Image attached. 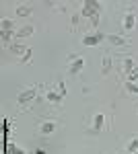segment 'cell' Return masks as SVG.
<instances>
[{
  "label": "cell",
  "instance_id": "cell-9",
  "mask_svg": "<svg viewBox=\"0 0 138 154\" xmlns=\"http://www.w3.org/2000/svg\"><path fill=\"white\" fill-rule=\"evenodd\" d=\"M109 70H111V58L105 54V56H103V62H101V72H103V74H107Z\"/></svg>",
  "mask_w": 138,
  "mask_h": 154
},
{
  "label": "cell",
  "instance_id": "cell-18",
  "mask_svg": "<svg viewBox=\"0 0 138 154\" xmlns=\"http://www.w3.org/2000/svg\"><path fill=\"white\" fill-rule=\"evenodd\" d=\"M8 49H11L12 54H23V56H25V51H27L23 45H8Z\"/></svg>",
  "mask_w": 138,
  "mask_h": 154
},
{
  "label": "cell",
  "instance_id": "cell-17",
  "mask_svg": "<svg viewBox=\"0 0 138 154\" xmlns=\"http://www.w3.org/2000/svg\"><path fill=\"white\" fill-rule=\"evenodd\" d=\"M11 39H12V31H2V43L4 45H8Z\"/></svg>",
  "mask_w": 138,
  "mask_h": 154
},
{
  "label": "cell",
  "instance_id": "cell-3",
  "mask_svg": "<svg viewBox=\"0 0 138 154\" xmlns=\"http://www.w3.org/2000/svg\"><path fill=\"white\" fill-rule=\"evenodd\" d=\"M105 39H107V43L117 45V48H124V45H128V39H126V37H122V35H107Z\"/></svg>",
  "mask_w": 138,
  "mask_h": 154
},
{
  "label": "cell",
  "instance_id": "cell-14",
  "mask_svg": "<svg viewBox=\"0 0 138 154\" xmlns=\"http://www.w3.org/2000/svg\"><path fill=\"white\" fill-rule=\"evenodd\" d=\"M6 152H8V154H25V150L17 148L14 144H8V146H6Z\"/></svg>",
  "mask_w": 138,
  "mask_h": 154
},
{
  "label": "cell",
  "instance_id": "cell-13",
  "mask_svg": "<svg viewBox=\"0 0 138 154\" xmlns=\"http://www.w3.org/2000/svg\"><path fill=\"white\" fill-rule=\"evenodd\" d=\"M124 88H126L130 95H138V86L134 82H126V84H124Z\"/></svg>",
  "mask_w": 138,
  "mask_h": 154
},
{
  "label": "cell",
  "instance_id": "cell-7",
  "mask_svg": "<svg viewBox=\"0 0 138 154\" xmlns=\"http://www.w3.org/2000/svg\"><path fill=\"white\" fill-rule=\"evenodd\" d=\"M134 25H136V17H134V12H128L126 17H124V27H126V29H134Z\"/></svg>",
  "mask_w": 138,
  "mask_h": 154
},
{
  "label": "cell",
  "instance_id": "cell-21",
  "mask_svg": "<svg viewBox=\"0 0 138 154\" xmlns=\"http://www.w3.org/2000/svg\"><path fill=\"white\" fill-rule=\"evenodd\" d=\"M58 88H60V95H62V97L66 95V84H64V82H60V84H58Z\"/></svg>",
  "mask_w": 138,
  "mask_h": 154
},
{
  "label": "cell",
  "instance_id": "cell-6",
  "mask_svg": "<svg viewBox=\"0 0 138 154\" xmlns=\"http://www.w3.org/2000/svg\"><path fill=\"white\" fill-rule=\"evenodd\" d=\"M82 66H85V60L82 58H79V60H74V62H72V64H70V74H79V72L82 70Z\"/></svg>",
  "mask_w": 138,
  "mask_h": 154
},
{
  "label": "cell",
  "instance_id": "cell-15",
  "mask_svg": "<svg viewBox=\"0 0 138 154\" xmlns=\"http://www.w3.org/2000/svg\"><path fill=\"white\" fill-rule=\"evenodd\" d=\"M17 14H19V17H29V14H31V8H29V6H19V8H17Z\"/></svg>",
  "mask_w": 138,
  "mask_h": 154
},
{
  "label": "cell",
  "instance_id": "cell-10",
  "mask_svg": "<svg viewBox=\"0 0 138 154\" xmlns=\"http://www.w3.org/2000/svg\"><path fill=\"white\" fill-rule=\"evenodd\" d=\"M103 123H105V117L101 115V113H97L95 115V119H93V125H95V131H99L101 128H103Z\"/></svg>",
  "mask_w": 138,
  "mask_h": 154
},
{
  "label": "cell",
  "instance_id": "cell-22",
  "mask_svg": "<svg viewBox=\"0 0 138 154\" xmlns=\"http://www.w3.org/2000/svg\"><path fill=\"white\" fill-rule=\"evenodd\" d=\"M91 23H93V25H99V14H95V17H93Z\"/></svg>",
  "mask_w": 138,
  "mask_h": 154
},
{
  "label": "cell",
  "instance_id": "cell-23",
  "mask_svg": "<svg viewBox=\"0 0 138 154\" xmlns=\"http://www.w3.org/2000/svg\"><path fill=\"white\" fill-rule=\"evenodd\" d=\"M35 154H46V150H41V148H37V150H35Z\"/></svg>",
  "mask_w": 138,
  "mask_h": 154
},
{
  "label": "cell",
  "instance_id": "cell-20",
  "mask_svg": "<svg viewBox=\"0 0 138 154\" xmlns=\"http://www.w3.org/2000/svg\"><path fill=\"white\" fill-rule=\"evenodd\" d=\"M31 54H33L31 49H27V51H25V56H23V62H25V64H27V62H31Z\"/></svg>",
  "mask_w": 138,
  "mask_h": 154
},
{
  "label": "cell",
  "instance_id": "cell-4",
  "mask_svg": "<svg viewBox=\"0 0 138 154\" xmlns=\"http://www.w3.org/2000/svg\"><path fill=\"white\" fill-rule=\"evenodd\" d=\"M46 101L47 103H58V105H60V103H62V95L56 93V91H47L46 93Z\"/></svg>",
  "mask_w": 138,
  "mask_h": 154
},
{
  "label": "cell",
  "instance_id": "cell-11",
  "mask_svg": "<svg viewBox=\"0 0 138 154\" xmlns=\"http://www.w3.org/2000/svg\"><path fill=\"white\" fill-rule=\"evenodd\" d=\"M132 70H134V60H132V58H126V60H124V72H126V74H130Z\"/></svg>",
  "mask_w": 138,
  "mask_h": 154
},
{
  "label": "cell",
  "instance_id": "cell-5",
  "mask_svg": "<svg viewBox=\"0 0 138 154\" xmlns=\"http://www.w3.org/2000/svg\"><path fill=\"white\" fill-rule=\"evenodd\" d=\"M33 35V27H31V25H27V27H23V29H19V31H17V39H25V37H31Z\"/></svg>",
  "mask_w": 138,
  "mask_h": 154
},
{
  "label": "cell",
  "instance_id": "cell-1",
  "mask_svg": "<svg viewBox=\"0 0 138 154\" xmlns=\"http://www.w3.org/2000/svg\"><path fill=\"white\" fill-rule=\"evenodd\" d=\"M105 39L103 33H95V35H85L82 37V45H87V48H91V45H99L101 41Z\"/></svg>",
  "mask_w": 138,
  "mask_h": 154
},
{
  "label": "cell",
  "instance_id": "cell-8",
  "mask_svg": "<svg viewBox=\"0 0 138 154\" xmlns=\"http://www.w3.org/2000/svg\"><path fill=\"white\" fill-rule=\"evenodd\" d=\"M52 131H56V121H46V123H41V134H52Z\"/></svg>",
  "mask_w": 138,
  "mask_h": 154
},
{
  "label": "cell",
  "instance_id": "cell-16",
  "mask_svg": "<svg viewBox=\"0 0 138 154\" xmlns=\"http://www.w3.org/2000/svg\"><path fill=\"white\" fill-rule=\"evenodd\" d=\"M136 150H138V138H134L132 142L128 144V154H134Z\"/></svg>",
  "mask_w": 138,
  "mask_h": 154
},
{
  "label": "cell",
  "instance_id": "cell-2",
  "mask_svg": "<svg viewBox=\"0 0 138 154\" xmlns=\"http://www.w3.org/2000/svg\"><path fill=\"white\" fill-rule=\"evenodd\" d=\"M35 95H37V91H35V88H27V91H23V93H19L17 101H19V105H25V103L33 101Z\"/></svg>",
  "mask_w": 138,
  "mask_h": 154
},
{
  "label": "cell",
  "instance_id": "cell-19",
  "mask_svg": "<svg viewBox=\"0 0 138 154\" xmlns=\"http://www.w3.org/2000/svg\"><path fill=\"white\" fill-rule=\"evenodd\" d=\"M134 80H138V68H134V70L128 74V82H134Z\"/></svg>",
  "mask_w": 138,
  "mask_h": 154
},
{
  "label": "cell",
  "instance_id": "cell-12",
  "mask_svg": "<svg viewBox=\"0 0 138 154\" xmlns=\"http://www.w3.org/2000/svg\"><path fill=\"white\" fill-rule=\"evenodd\" d=\"M0 27H2V31H12V27H14V23H12L11 19H4V21L0 23Z\"/></svg>",
  "mask_w": 138,
  "mask_h": 154
}]
</instances>
